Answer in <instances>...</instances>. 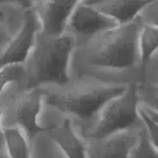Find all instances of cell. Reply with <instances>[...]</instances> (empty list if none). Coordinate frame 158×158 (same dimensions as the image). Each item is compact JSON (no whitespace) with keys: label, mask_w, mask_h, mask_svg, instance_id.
I'll return each instance as SVG.
<instances>
[{"label":"cell","mask_w":158,"mask_h":158,"mask_svg":"<svg viewBox=\"0 0 158 158\" xmlns=\"http://www.w3.org/2000/svg\"><path fill=\"white\" fill-rule=\"evenodd\" d=\"M142 24L138 16L76 46L71 77L88 75L123 84L138 83L142 74L138 47Z\"/></svg>","instance_id":"6da1fadb"},{"label":"cell","mask_w":158,"mask_h":158,"mask_svg":"<svg viewBox=\"0 0 158 158\" xmlns=\"http://www.w3.org/2000/svg\"><path fill=\"white\" fill-rule=\"evenodd\" d=\"M127 85L92 76L77 75L71 77L64 84L39 88L44 103L68 116L79 134H82L103 105L121 94Z\"/></svg>","instance_id":"7a4b0ae2"},{"label":"cell","mask_w":158,"mask_h":158,"mask_svg":"<svg viewBox=\"0 0 158 158\" xmlns=\"http://www.w3.org/2000/svg\"><path fill=\"white\" fill-rule=\"evenodd\" d=\"M76 46L75 40L67 32L47 35L40 31L23 63L25 85L39 88L67 83Z\"/></svg>","instance_id":"3957f363"},{"label":"cell","mask_w":158,"mask_h":158,"mask_svg":"<svg viewBox=\"0 0 158 158\" xmlns=\"http://www.w3.org/2000/svg\"><path fill=\"white\" fill-rule=\"evenodd\" d=\"M143 127L137 83H131L103 105L93 123L80 135L84 139L103 138L123 131H139Z\"/></svg>","instance_id":"277c9868"},{"label":"cell","mask_w":158,"mask_h":158,"mask_svg":"<svg viewBox=\"0 0 158 158\" xmlns=\"http://www.w3.org/2000/svg\"><path fill=\"white\" fill-rule=\"evenodd\" d=\"M43 94L40 88L12 83L0 93L2 126L22 128L30 140L44 129L39 118L43 109Z\"/></svg>","instance_id":"5b68a950"},{"label":"cell","mask_w":158,"mask_h":158,"mask_svg":"<svg viewBox=\"0 0 158 158\" xmlns=\"http://www.w3.org/2000/svg\"><path fill=\"white\" fill-rule=\"evenodd\" d=\"M39 123L47 131L64 158H86L84 140L68 116L43 103Z\"/></svg>","instance_id":"8992f818"},{"label":"cell","mask_w":158,"mask_h":158,"mask_svg":"<svg viewBox=\"0 0 158 158\" xmlns=\"http://www.w3.org/2000/svg\"><path fill=\"white\" fill-rule=\"evenodd\" d=\"M118 25L101 11L80 0L69 15L64 32L72 35L78 46Z\"/></svg>","instance_id":"52a82bcc"},{"label":"cell","mask_w":158,"mask_h":158,"mask_svg":"<svg viewBox=\"0 0 158 158\" xmlns=\"http://www.w3.org/2000/svg\"><path fill=\"white\" fill-rule=\"evenodd\" d=\"M80 0H33L29 9L35 14L41 32L47 35H59L74 7Z\"/></svg>","instance_id":"ba28073f"},{"label":"cell","mask_w":158,"mask_h":158,"mask_svg":"<svg viewBox=\"0 0 158 158\" xmlns=\"http://www.w3.org/2000/svg\"><path fill=\"white\" fill-rule=\"evenodd\" d=\"M40 30L38 18L29 8L20 30L0 52V67L24 63Z\"/></svg>","instance_id":"9c48e42d"},{"label":"cell","mask_w":158,"mask_h":158,"mask_svg":"<svg viewBox=\"0 0 158 158\" xmlns=\"http://www.w3.org/2000/svg\"><path fill=\"white\" fill-rule=\"evenodd\" d=\"M139 131H123L103 138H83L86 158H129Z\"/></svg>","instance_id":"30bf717a"},{"label":"cell","mask_w":158,"mask_h":158,"mask_svg":"<svg viewBox=\"0 0 158 158\" xmlns=\"http://www.w3.org/2000/svg\"><path fill=\"white\" fill-rule=\"evenodd\" d=\"M28 9L20 3L0 2V52L20 30Z\"/></svg>","instance_id":"8fae6325"},{"label":"cell","mask_w":158,"mask_h":158,"mask_svg":"<svg viewBox=\"0 0 158 158\" xmlns=\"http://www.w3.org/2000/svg\"><path fill=\"white\" fill-rule=\"evenodd\" d=\"M5 154L8 158H32L29 140L22 128L2 126Z\"/></svg>","instance_id":"7c38bea8"},{"label":"cell","mask_w":158,"mask_h":158,"mask_svg":"<svg viewBox=\"0 0 158 158\" xmlns=\"http://www.w3.org/2000/svg\"><path fill=\"white\" fill-rule=\"evenodd\" d=\"M137 94L140 104L158 112V81L147 69L142 71L137 83Z\"/></svg>","instance_id":"4fadbf2b"},{"label":"cell","mask_w":158,"mask_h":158,"mask_svg":"<svg viewBox=\"0 0 158 158\" xmlns=\"http://www.w3.org/2000/svg\"><path fill=\"white\" fill-rule=\"evenodd\" d=\"M139 54L143 67L158 52V27L143 23L139 32Z\"/></svg>","instance_id":"5bb4252c"},{"label":"cell","mask_w":158,"mask_h":158,"mask_svg":"<svg viewBox=\"0 0 158 158\" xmlns=\"http://www.w3.org/2000/svg\"><path fill=\"white\" fill-rule=\"evenodd\" d=\"M129 158H158V151L151 143L144 126L139 131L137 141L131 148Z\"/></svg>","instance_id":"9a60e30c"},{"label":"cell","mask_w":158,"mask_h":158,"mask_svg":"<svg viewBox=\"0 0 158 158\" xmlns=\"http://www.w3.org/2000/svg\"><path fill=\"white\" fill-rule=\"evenodd\" d=\"M26 83V71L23 63L10 64L0 67V93L10 83Z\"/></svg>","instance_id":"2e32d148"},{"label":"cell","mask_w":158,"mask_h":158,"mask_svg":"<svg viewBox=\"0 0 158 158\" xmlns=\"http://www.w3.org/2000/svg\"><path fill=\"white\" fill-rule=\"evenodd\" d=\"M140 115L148 137L153 146L158 151V122L151 118L140 103Z\"/></svg>","instance_id":"e0dca14e"},{"label":"cell","mask_w":158,"mask_h":158,"mask_svg":"<svg viewBox=\"0 0 158 158\" xmlns=\"http://www.w3.org/2000/svg\"><path fill=\"white\" fill-rule=\"evenodd\" d=\"M143 23L158 27V0H151L139 15Z\"/></svg>","instance_id":"ac0fdd59"},{"label":"cell","mask_w":158,"mask_h":158,"mask_svg":"<svg viewBox=\"0 0 158 158\" xmlns=\"http://www.w3.org/2000/svg\"><path fill=\"white\" fill-rule=\"evenodd\" d=\"M0 154H5L4 134H3L2 123V110H1V108H0Z\"/></svg>","instance_id":"d6986e66"},{"label":"cell","mask_w":158,"mask_h":158,"mask_svg":"<svg viewBox=\"0 0 158 158\" xmlns=\"http://www.w3.org/2000/svg\"><path fill=\"white\" fill-rule=\"evenodd\" d=\"M140 105H141L142 107H143V109L145 110V111H146V112L148 113V114H149V116L151 117V118L154 119L155 121L158 122V112H156V111L153 110L149 109V108H148V107H146V106H143L142 104H140Z\"/></svg>","instance_id":"ffe728a7"},{"label":"cell","mask_w":158,"mask_h":158,"mask_svg":"<svg viewBox=\"0 0 158 158\" xmlns=\"http://www.w3.org/2000/svg\"><path fill=\"white\" fill-rule=\"evenodd\" d=\"M33 0H0V2H12L20 3V4L29 8V6H30L31 2Z\"/></svg>","instance_id":"44dd1931"},{"label":"cell","mask_w":158,"mask_h":158,"mask_svg":"<svg viewBox=\"0 0 158 158\" xmlns=\"http://www.w3.org/2000/svg\"><path fill=\"white\" fill-rule=\"evenodd\" d=\"M0 158H8L6 154H0Z\"/></svg>","instance_id":"7402d4cb"}]
</instances>
